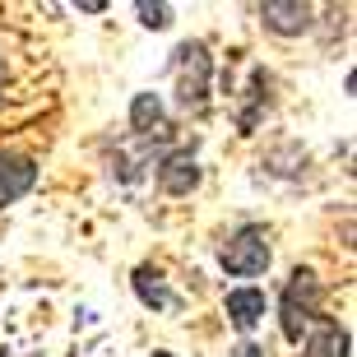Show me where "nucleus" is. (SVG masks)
<instances>
[{
	"mask_svg": "<svg viewBox=\"0 0 357 357\" xmlns=\"http://www.w3.org/2000/svg\"><path fill=\"white\" fill-rule=\"evenodd\" d=\"M278 316H283V334H288L292 344H302V330L311 325V320H320V278H316V269L297 265L288 274Z\"/></svg>",
	"mask_w": 357,
	"mask_h": 357,
	"instance_id": "nucleus-1",
	"label": "nucleus"
},
{
	"mask_svg": "<svg viewBox=\"0 0 357 357\" xmlns=\"http://www.w3.org/2000/svg\"><path fill=\"white\" fill-rule=\"evenodd\" d=\"M172 75H176V98L185 112H199L209 102V52L204 42H185L172 52Z\"/></svg>",
	"mask_w": 357,
	"mask_h": 357,
	"instance_id": "nucleus-2",
	"label": "nucleus"
},
{
	"mask_svg": "<svg viewBox=\"0 0 357 357\" xmlns=\"http://www.w3.org/2000/svg\"><path fill=\"white\" fill-rule=\"evenodd\" d=\"M223 269L232 278H260L269 269V237H265V227H255V223H246V227H237L232 237H227V246H223Z\"/></svg>",
	"mask_w": 357,
	"mask_h": 357,
	"instance_id": "nucleus-3",
	"label": "nucleus"
},
{
	"mask_svg": "<svg viewBox=\"0 0 357 357\" xmlns=\"http://www.w3.org/2000/svg\"><path fill=\"white\" fill-rule=\"evenodd\" d=\"M33 185H38V162L24 153H0V209L24 199Z\"/></svg>",
	"mask_w": 357,
	"mask_h": 357,
	"instance_id": "nucleus-4",
	"label": "nucleus"
},
{
	"mask_svg": "<svg viewBox=\"0 0 357 357\" xmlns=\"http://www.w3.org/2000/svg\"><path fill=\"white\" fill-rule=\"evenodd\" d=\"M158 185L167 190V195H190V190L199 185V158L190 153V149L167 153V158L158 162Z\"/></svg>",
	"mask_w": 357,
	"mask_h": 357,
	"instance_id": "nucleus-5",
	"label": "nucleus"
},
{
	"mask_svg": "<svg viewBox=\"0 0 357 357\" xmlns=\"http://www.w3.org/2000/svg\"><path fill=\"white\" fill-rule=\"evenodd\" d=\"M130 130L139 135V139H149V135H158V139H162V135L172 130L158 93H135V102H130Z\"/></svg>",
	"mask_w": 357,
	"mask_h": 357,
	"instance_id": "nucleus-6",
	"label": "nucleus"
},
{
	"mask_svg": "<svg viewBox=\"0 0 357 357\" xmlns=\"http://www.w3.org/2000/svg\"><path fill=\"white\" fill-rule=\"evenodd\" d=\"M311 5H297V0H269V5H260V19H265V28H274V33H283V38H292V33H306L311 28Z\"/></svg>",
	"mask_w": 357,
	"mask_h": 357,
	"instance_id": "nucleus-7",
	"label": "nucleus"
},
{
	"mask_svg": "<svg viewBox=\"0 0 357 357\" xmlns=\"http://www.w3.org/2000/svg\"><path fill=\"white\" fill-rule=\"evenodd\" d=\"M135 292H139V302L153 306V311H181V297H176V292L162 283L158 269H149V265L135 269Z\"/></svg>",
	"mask_w": 357,
	"mask_h": 357,
	"instance_id": "nucleus-8",
	"label": "nucleus"
},
{
	"mask_svg": "<svg viewBox=\"0 0 357 357\" xmlns=\"http://www.w3.org/2000/svg\"><path fill=\"white\" fill-rule=\"evenodd\" d=\"M227 320L237 330H255L265 320V292L260 288H232L227 292Z\"/></svg>",
	"mask_w": 357,
	"mask_h": 357,
	"instance_id": "nucleus-9",
	"label": "nucleus"
},
{
	"mask_svg": "<svg viewBox=\"0 0 357 357\" xmlns=\"http://www.w3.org/2000/svg\"><path fill=\"white\" fill-rule=\"evenodd\" d=\"M302 357H348V330H339L334 320H316L311 339L302 344Z\"/></svg>",
	"mask_w": 357,
	"mask_h": 357,
	"instance_id": "nucleus-10",
	"label": "nucleus"
},
{
	"mask_svg": "<svg viewBox=\"0 0 357 357\" xmlns=\"http://www.w3.org/2000/svg\"><path fill=\"white\" fill-rule=\"evenodd\" d=\"M135 14H139V24H144V28H167V24H172V5H149V0H139Z\"/></svg>",
	"mask_w": 357,
	"mask_h": 357,
	"instance_id": "nucleus-11",
	"label": "nucleus"
},
{
	"mask_svg": "<svg viewBox=\"0 0 357 357\" xmlns=\"http://www.w3.org/2000/svg\"><path fill=\"white\" fill-rule=\"evenodd\" d=\"M232 357H265V348H255V344H237V348H232Z\"/></svg>",
	"mask_w": 357,
	"mask_h": 357,
	"instance_id": "nucleus-12",
	"label": "nucleus"
},
{
	"mask_svg": "<svg viewBox=\"0 0 357 357\" xmlns=\"http://www.w3.org/2000/svg\"><path fill=\"white\" fill-rule=\"evenodd\" d=\"M153 357H176V353H162V348H158V353H153Z\"/></svg>",
	"mask_w": 357,
	"mask_h": 357,
	"instance_id": "nucleus-13",
	"label": "nucleus"
},
{
	"mask_svg": "<svg viewBox=\"0 0 357 357\" xmlns=\"http://www.w3.org/2000/svg\"><path fill=\"white\" fill-rule=\"evenodd\" d=\"M0 79H5V61H0Z\"/></svg>",
	"mask_w": 357,
	"mask_h": 357,
	"instance_id": "nucleus-14",
	"label": "nucleus"
}]
</instances>
